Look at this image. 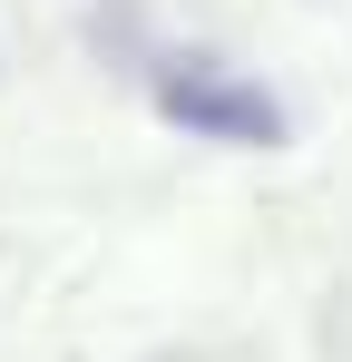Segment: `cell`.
Masks as SVG:
<instances>
[{
    "label": "cell",
    "instance_id": "1",
    "mask_svg": "<svg viewBox=\"0 0 352 362\" xmlns=\"http://www.w3.org/2000/svg\"><path fill=\"white\" fill-rule=\"evenodd\" d=\"M147 98H157V118H176L186 137H206V147H284L293 118L274 88H254V78H235L225 59H206V49H167L157 78H147Z\"/></svg>",
    "mask_w": 352,
    "mask_h": 362
}]
</instances>
